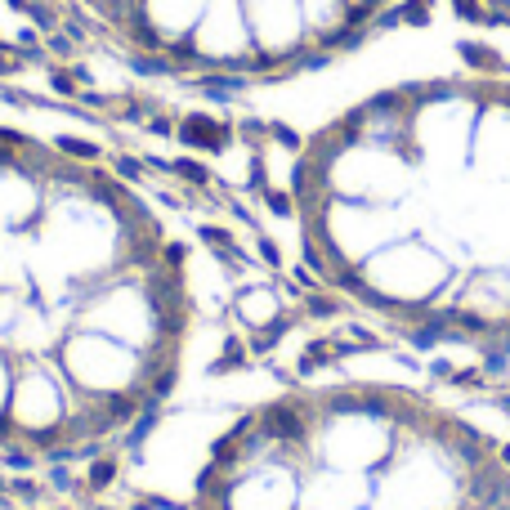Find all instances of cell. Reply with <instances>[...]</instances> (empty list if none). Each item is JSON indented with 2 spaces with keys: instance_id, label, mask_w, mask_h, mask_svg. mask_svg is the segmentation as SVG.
Wrapping results in <instances>:
<instances>
[{
  "instance_id": "cell-6",
  "label": "cell",
  "mask_w": 510,
  "mask_h": 510,
  "mask_svg": "<svg viewBox=\"0 0 510 510\" xmlns=\"http://www.w3.org/2000/svg\"><path fill=\"white\" fill-rule=\"evenodd\" d=\"M0 510H9V506H0Z\"/></svg>"
},
{
  "instance_id": "cell-3",
  "label": "cell",
  "mask_w": 510,
  "mask_h": 510,
  "mask_svg": "<svg viewBox=\"0 0 510 510\" xmlns=\"http://www.w3.org/2000/svg\"><path fill=\"white\" fill-rule=\"evenodd\" d=\"M121 510H510V412L394 363L197 376L116 461Z\"/></svg>"
},
{
  "instance_id": "cell-5",
  "label": "cell",
  "mask_w": 510,
  "mask_h": 510,
  "mask_svg": "<svg viewBox=\"0 0 510 510\" xmlns=\"http://www.w3.org/2000/svg\"><path fill=\"white\" fill-rule=\"evenodd\" d=\"M456 9L466 14V19H474L479 27H488L497 41L510 45V0H452Z\"/></svg>"
},
{
  "instance_id": "cell-4",
  "label": "cell",
  "mask_w": 510,
  "mask_h": 510,
  "mask_svg": "<svg viewBox=\"0 0 510 510\" xmlns=\"http://www.w3.org/2000/svg\"><path fill=\"white\" fill-rule=\"evenodd\" d=\"M130 45L144 76H197L215 99L282 81L359 45L403 0H76Z\"/></svg>"
},
{
  "instance_id": "cell-2",
  "label": "cell",
  "mask_w": 510,
  "mask_h": 510,
  "mask_svg": "<svg viewBox=\"0 0 510 510\" xmlns=\"http://www.w3.org/2000/svg\"><path fill=\"white\" fill-rule=\"evenodd\" d=\"M0 112V461H81L121 448L197 376L237 363L269 296L161 175L104 134Z\"/></svg>"
},
{
  "instance_id": "cell-1",
  "label": "cell",
  "mask_w": 510,
  "mask_h": 510,
  "mask_svg": "<svg viewBox=\"0 0 510 510\" xmlns=\"http://www.w3.org/2000/svg\"><path fill=\"white\" fill-rule=\"evenodd\" d=\"M304 76V116L237 126L282 260L412 349L510 354V45L448 0Z\"/></svg>"
}]
</instances>
